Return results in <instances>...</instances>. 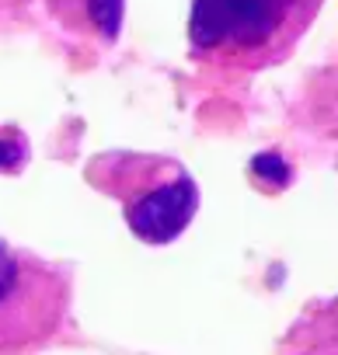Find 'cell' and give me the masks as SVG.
<instances>
[{
    "label": "cell",
    "instance_id": "6da1fadb",
    "mask_svg": "<svg viewBox=\"0 0 338 355\" xmlns=\"http://www.w3.org/2000/svg\"><path fill=\"white\" fill-rule=\"evenodd\" d=\"M324 0H192L189 39L196 56L262 70L293 53Z\"/></svg>",
    "mask_w": 338,
    "mask_h": 355
},
{
    "label": "cell",
    "instance_id": "7a4b0ae2",
    "mask_svg": "<svg viewBox=\"0 0 338 355\" xmlns=\"http://www.w3.org/2000/svg\"><path fill=\"white\" fill-rule=\"evenodd\" d=\"M87 178L122 202V213L136 237L146 244L175 241L199 209V189L189 171L167 157L108 153L98 157Z\"/></svg>",
    "mask_w": 338,
    "mask_h": 355
},
{
    "label": "cell",
    "instance_id": "3957f363",
    "mask_svg": "<svg viewBox=\"0 0 338 355\" xmlns=\"http://www.w3.org/2000/svg\"><path fill=\"white\" fill-rule=\"evenodd\" d=\"M70 310V275L0 241V355L49 345Z\"/></svg>",
    "mask_w": 338,
    "mask_h": 355
},
{
    "label": "cell",
    "instance_id": "277c9868",
    "mask_svg": "<svg viewBox=\"0 0 338 355\" xmlns=\"http://www.w3.org/2000/svg\"><path fill=\"white\" fill-rule=\"evenodd\" d=\"M56 15L74 28H94L115 39L122 21V0H56Z\"/></svg>",
    "mask_w": 338,
    "mask_h": 355
},
{
    "label": "cell",
    "instance_id": "5b68a950",
    "mask_svg": "<svg viewBox=\"0 0 338 355\" xmlns=\"http://www.w3.org/2000/svg\"><path fill=\"white\" fill-rule=\"evenodd\" d=\"M251 178L265 192H279L282 185H289V164L276 153H262L251 160Z\"/></svg>",
    "mask_w": 338,
    "mask_h": 355
},
{
    "label": "cell",
    "instance_id": "8992f818",
    "mask_svg": "<svg viewBox=\"0 0 338 355\" xmlns=\"http://www.w3.org/2000/svg\"><path fill=\"white\" fill-rule=\"evenodd\" d=\"M321 338L314 341V355H338V303L324 313H317Z\"/></svg>",
    "mask_w": 338,
    "mask_h": 355
}]
</instances>
